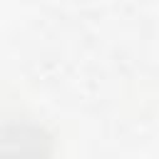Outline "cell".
<instances>
[{
	"instance_id": "6da1fadb",
	"label": "cell",
	"mask_w": 159,
	"mask_h": 159,
	"mask_svg": "<svg viewBox=\"0 0 159 159\" xmlns=\"http://www.w3.org/2000/svg\"><path fill=\"white\" fill-rule=\"evenodd\" d=\"M0 159H52L50 137L27 119L0 124Z\"/></svg>"
}]
</instances>
